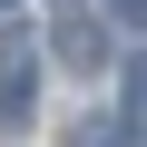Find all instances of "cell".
Returning a JSON list of instances; mask_svg holds the SVG:
<instances>
[{"mask_svg":"<svg viewBox=\"0 0 147 147\" xmlns=\"http://www.w3.org/2000/svg\"><path fill=\"white\" fill-rule=\"evenodd\" d=\"M137 10H147V0H118V20H127V30H137Z\"/></svg>","mask_w":147,"mask_h":147,"instance_id":"4","label":"cell"},{"mask_svg":"<svg viewBox=\"0 0 147 147\" xmlns=\"http://www.w3.org/2000/svg\"><path fill=\"white\" fill-rule=\"evenodd\" d=\"M69 147H137V137H127V118H79Z\"/></svg>","mask_w":147,"mask_h":147,"instance_id":"3","label":"cell"},{"mask_svg":"<svg viewBox=\"0 0 147 147\" xmlns=\"http://www.w3.org/2000/svg\"><path fill=\"white\" fill-rule=\"evenodd\" d=\"M0 10H10V0H0Z\"/></svg>","mask_w":147,"mask_h":147,"instance_id":"5","label":"cell"},{"mask_svg":"<svg viewBox=\"0 0 147 147\" xmlns=\"http://www.w3.org/2000/svg\"><path fill=\"white\" fill-rule=\"evenodd\" d=\"M49 49H59V69H79V79H98V69H108V30H88V20H69Z\"/></svg>","mask_w":147,"mask_h":147,"instance_id":"1","label":"cell"},{"mask_svg":"<svg viewBox=\"0 0 147 147\" xmlns=\"http://www.w3.org/2000/svg\"><path fill=\"white\" fill-rule=\"evenodd\" d=\"M30 98V39H0V118H20Z\"/></svg>","mask_w":147,"mask_h":147,"instance_id":"2","label":"cell"}]
</instances>
